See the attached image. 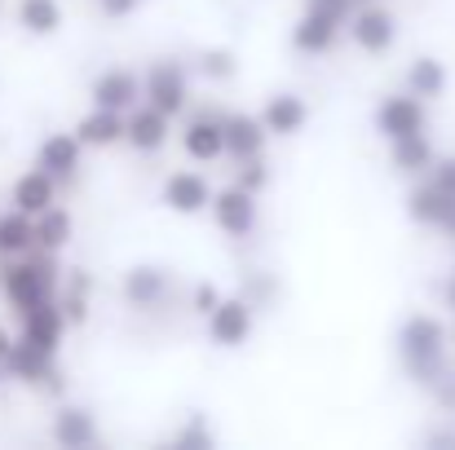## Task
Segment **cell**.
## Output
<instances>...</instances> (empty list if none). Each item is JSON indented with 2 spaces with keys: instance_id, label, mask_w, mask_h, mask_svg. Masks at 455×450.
<instances>
[{
  "instance_id": "cell-36",
  "label": "cell",
  "mask_w": 455,
  "mask_h": 450,
  "mask_svg": "<svg viewBox=\"0 0 455 450\" xmlns=\"http://www.w3.org/2000/svg\"><path fill=\"white\" fill-rule=\"evenodd\" d=\"M138 4H142V0H98V9H102V18H111V22H120V18H129V13H138Z\"/></svg>"
},
{
  "instance_id": "cell-25",
  "label": "cell",
  "mask_w": 455,
  "mask_h": 450,
  "mask_svg": "<svg viewBox=\"0 0 455 450\" xmlns=\"http://www.w3.org/2000/svg\"><path fill=\"white\" fill-rule=\"evenodd\" d=\"M407 89L420 93L425 102H438V98L447 93V62L434 58V53L411 58V67H407Z\"/></svg>"
},
{
  "instance_id": "cell-42",
  "label": "cell",
  "mask_w": 455,
  "mask_h": 450,
  "mask_svg": "<svg viewBox=\"0 0 455 450\" xmlns=\"http://www.w3.org/2000/svg\"><path fill=\"white\" fill-rule=\"evenodd\" d=\"M451 340H455V327H451Z\"/></svg>"
},
{
  "instance_id": "cell-7",
  "label": "cell",
  "mask_w": 455,
  "mask_h": 450,
  "mask_svg": "<svg viewBox=\"0 0 455 450\" xmlns=\"http://www.w3.org/2000/svg\"><path fill=\"white\" fill-rule=\"evenodd\" d=\"M349 40L363 49V53H371V58H380V53H389L394 44H398V18L385 9V4H371V0H363L358 4V13L349 18Z\"/></svg>"
},
{
  "instance_id": "cell-19",
  "label": "cell",
  "mask_w": 455,
  "mask_h": 450,
  "mask_svg": "<svg viewBox=\"0 0 455 450\" xmlns=\"http://www.w3.org/2000/svg\"><path fill=\"white\" fill-rule=\"evenodd\" d=\"M340 36H345L340 22H331V18L305 9L301 18H297V27H292V49L305 53V58H323V53H331V49L340 44Z\"/></svg>"
},
{
  "instance_id": "cell-38",
  "label": "cell",
  "mask_w": 455,
  "mask_h": 450,
  "mask_svg": "<svg viewBox=\"0 0 455 450\" xmlns=\"http://www.w3.org/2000/svg\"><path fill=\"white\" fill-rule=\"evenodd\" d=\"M429 446H455V433H451V429H438V433H429Z\"/></svg>"
},
{
  "instance_id": "cell-5",
  "label": "cell",
  "mask_w": 455,
  "mask_h": 450,
  "mask_svg": "<svg viewBox=\"0 0 455 450\" xmlns=\"http://www.w3.org/2000/svg\"><path fill=\"white\" fill-rule=\"evenodd\" d=\"M221 120H226V111H217V107L186 111V129L177 133V142H181V150H186V159H195V163H221V159H226V133H221Z\"/></svg>"
},
{
  "instance_id": "cell-16",
  "label": "cell",
  "mask_w": 455,
  "mask_h": 450,
  "mask_svg": "<svg viewBox=\"0 0 455 450\" xmlns=\"http://www.w3.org/2000/svg\"><path fill=\"white\" fill-rule=\"evenodd\" d=\"M168 138H172V115H164L151 102H138L129 111V138H124V146H133L138 154H155V150L168 146Z\"/></svg>"
},
{
  "instance_id": "cell-43",
  "label": "cell",
  "mask_w": 455,
  "mask_h": 450,
  "mask_svg": "<svg viewBox=\"0 0 455 450\" xmlns=\"http://www.w3.org/2000/svg\"><path fill=\"white\" fill-rule=\"evenodd\" d=\"M0 375H4V367H0Z\"/></svg>"
},
{
  "instance_id": "cell-34",
  "label": "cell",
  "mask_w": 455,
  "mask_h": 450,
  "mask_svg": "<svg viewBox=\"0 0 455 450\" xmlns=\"http://www.w3.org/2000/svg\"><path fill=\"white\" fill-rule=\"evenodd\" d=\"M217 304H221V292H217L212 283H195V292H190V309H195V313H204V318H208Z\"/></svg>"
},
{
  "instance_id": "cell-23",
  "label": "cell",
  "mask_w": 455,
  "mask_h": 450,
  "mask_svg": "<svg viewBox=\"0 0 455 450\" xmlns=\"http://www.w3.org/2000/svg\"><path fill=\"white\" fill-rule=\"evenodd\" d=\"M434 159H438V150L429 142V133L389 142V168H394L398 177H425V172L434 168Z\"/></svg>"
},
{
  "instance_id": "cell-6",
  "label": "cell",
  "mask_w": 455,
  "mask_h": 450,
  "mask_svg": "<svg viewBox=\"0 0 455 450\" xmlns=\"http://www.w3.org/2000/svg\"><path fill=\"white\" fill-rule=\"evenodd\" d=\"M212 225L226 234V239H248V234H257V221H261V208H257V194L252 190H243V186H226V190H217L212 194Z\"/></svg>"
},
{
  "instance_id": "cell-14",
  "label": "cell",
  "mask_w": 455,
  "mask_h": 450,
  "mask_svg": "<svg viewBox=\"0 0 455 450\" xmlns=\"http://www.w3.org/2000/svg\"><path fill=\"white\" fill-rule=\"evenodd\" d=\"M84 142H80V133L71 129V133H49L40 146H36V163L44 168V172H53L62 186H71L76 177H80V163H84Z\"/></svg>"
},
{
  "instance_id": "cell-10",
  "label": "cell",
  "mask_w": 455,
  "mask_h": 450,
  "mask_svg": "<svg viewBox=\"0 0 455 450\" xmlns=\"http://www.w3.org/2000/svg\"><path fill=\"white\" fill-rule=\"evenodd\" d=\"M67 313H62V300H40V304H31V309H22L18 313V336L22 340H31V344H40V349H49V353H58L62 349V336H67Z\"/></svg>"
},
{
  "instance_id": "cell-39",
  "label": "cell",
  "mask_w": 455,
  "mask_h": 450,
  "mask_svg": "<svg viewBox=\"0 0 455 450\" xmlns=\"http://www.w3.org/2000/svg\"><path fill=\"white\" fill-rule=\"evenodd\" d=\"M13 340H18V336H9V327H0V367H4V358H9Z\"/></svg>"
},
{
  "instance_id": "cell-11",
  "label": "cell",
  "mask_w": 455,
  "mask_h": 450,
  "mask_svg": "<svg viewBox=\"0 0 455 450\" xmlns=\"http://www.w3.org/2000/svg\"><path fill=\"white\" fill-rule=\"evenodd\" d=\"M221 133H226V159H230V163L257 159V154H266V146H270L266 120H261V115H248V111H226Z\"/></svg>"
},
{
  "instance_id": "cell-9",
  "label": "cell",
  "mask_w": 455,
  "mask_h": 450,
  "mask_svg": "<svg viewBox=\"0 0 455 450\" xmlns=\"http://www.w3.org/2000/svg\"><path fill=\"white\" fill-rule=\"evenodd\" d=\"M252 327H257V309H252L248 296H221V304L208 313V340H212L217 349H239V344H248Z\"/></svg>"
},
{
  "instance_id": "cell-28",
  "label": "cell",
  "mask_w": 455,
  "mask_h": 450,
  "mask_svg": "<svg viewBox=\"0 0 455 450\" xmlns=\"http://www.w3.org/2000/svg\"><path fill=\"white\" fill-rule=\"evenodd\" d=\"M195 67H199V75H208V80H235V75H239V58H235L230 49H204Z\"/></svg>"
},
{
  "instance_id": "cell-4",
  "label": "cell",
  "mask_w": 455,
  "mask_h": 450,
  "mask_svg": "<svg viewBox=\"0 0 455 450\" xmlns=\"http://www.w3.org/2000/svg\"><path fill=\"white\" fill-rule=\"evenodd\" d=\"M376 133L385 142H398V138H416V133H429V102L411 89L403 93H385L380 107H376Z\"/></svg>"
},
{
  "instance_id": "cell-35",
  "label": "cell",
  "mask_w": 455,
  "mask_h": 450,
  "mask_svg": "<svg viewBox=\"0 0 455 450\" xmlns=\"http://www.w3.org/2000/svg\"><path fill=\"white\" fill-rule=\"evenodd\" d=\"M429 393H434V402H438L443 411H451V415H455V371H447V375H443Z\"/></svg>"
},
{
  "instance_id": "cell-15",
  "label": "cell",
  "mask_w": 455,
  "mask_h": 450,
  "mask_svg": "<svg viewBox=\"0 0 455 450\" xmlns=\"http://www.w3.org/2000/svg\"><path fill=\"white\" fill-rule=\"evenodd\" d=\"M58 190H62V181L36 163V168H27V172L9 186V203H13L18 212H27V217H40V212H49V208L58 203Z\"/></svg>"
},
{
  "instance_id": "cell-18",
  "label": "cell",
  "mask_w": 455,
  "mask_h": 450,
  "mask_svg": "<svg viewBox=\"0 0 455 450\" xmlns=\"http://www.w3.org/2000/svg\"><path fill=\"white\" fill-rule=\"evenodd\" d=\"M172 292V274L164 270V265H151V261H142V265H133L129 274H124V300L133 304V309H159L164 300Z\"/></svg>"
},
{
  "instance_id": "cell-32",
  "label": "cell",
  "mask_w": 455,
  "mask_h": 450,
  "mask_svg": "<svg viewBox=\"0 0 455 450\" xmlns=\"http://www.w3.org/2000/svg\"><path fill=\"white\" fill-rule=\"evenodd\" d=\"M58 300H62V313H67V322H71V327H84V322H89V296H84V292L62 288Z\"/></svg>"
},
{
  "instance_id": "cell-41",
  "label": "cell",
  "mask_w": 455,
  "mask_h": 450,
  "mask_svg": "<svg viewBox=\"0 0 455 450\" xmlns=\"http://www.w3.org/2000/svg\"><path fill=\"white\" fill-rule=\"evenodd\" d=\"M443 300H447V309H451V313H455V274H451V279H447V288H443Z\"/></svg>"
},
{
  "instance_id": "cell-21",
  "label": "cell",
  "mask_w": 455,
  "mask_h": 450,
  "mask_svg": "<svg viewBox=\"0 0 455 450\" xmlns=\"http://www.w3.org/2000/svg\"><path fill=\"white\" fill-rule=\"evenodd\" d=\"M451 199L455 194H447L443 186H434L429 177H416V186L407 194V217L416 225H425V230H443V217H447Z\"/></svg>"
},
{
  "instance_id": "cell-17",
  "label": "cell",
  "mask_w": 455,
  "mask_h": 450,
  "mask_svg": "<svg viewBox=\"0 0 455 450\" xmlns=\"http://www.w3.org/2000/svg\"><path fill=\"white\" fill-rule=\"evenodd\" d=\"M76 133L89 150H107L120 146L129 138V111H111V107H89L80 120H76Z\"/></svg>"
},
{
  "instance_id": "cell-27",
  "label": "cell",
  "mask_w": 455,
  "mask_h": 450,
  "mask_svg": "<svg viewBox=\"0 0 455 450\" xmlns=\"http://www.w3.org/2000/svg\"><path fill=\"white\" fill-rule=\"evenodd\" d=\"M18 27L36 40L62 31V4L58 0H18Z\"/></svg>"
},
{
  "instance_id": "cell-20",
  "label": "cell",
  "mask_w": 455,
  "mask_h": 450,
  "mask_svg": "<svg viewBox=\"0 0 455 450\" xmlns=\"http://www.w3.org/2000/svg\"><path fill=\"white\" fill-rule=\"evenodd\" d=\"M49 433L62 450H89L98 446V415L89 407H58Z\"/></svg>"
},
{
  "instance_id": "cell-1",
  "label": "cell",
  "mask_w": 455,
  "mask_h": 450,
  "mask_svg": "<svg viewBox=\"0 0 455 450\" xmlns=\"http://www.w3.org/2000/svg\"><path fill=\"white\" fill-rule=\"evenodd\" d=\"M67 283V270L58 265V252H27V257H0V296L13 313L53 300Z\"/></svg>"
},
{
  "instance_id": "cell-2",
  "label": "cell",
  "mask_w": 455,
  "mask_h": 450,
  "mask_svg": "<svg viewBox=\"0 0 455 450\" xmlns=\"http://www.w3.org/2000/svg\"><path fill=\"white\" fill-rule=\"evenodd\" d=\"M447 344H451V331L443 318L434 313H411L403 327H398V358L407 367V375L420 384V389H434L451 367H447Z\"/></svg>"
},
{
  "instance_id": "cell-12",
  "label": "cell",
  "mask_w": 455,
  "mask_h": 450,
  "mask_svg": "<svg viewBox=\"0 0 455 450\" xmlns=\"http://www.w3.org/2000/svg\"><path fill=\"white\" fill-rule=\"evenodd\" d=\"M4 375L18 380V384H31V389H49V380L58 375V353H49V349L18 336L9 358H4Z\"/></svg>"
},
{
  "instance_id": "cell-8",
  "label": "cell",
  "mask_w": 455,
  "mask_h": 450,
  "mask_svg": "<svg viewBox=\"0 0 455 450\" xmlns=\"http://www.w3.org/2000/svg\"><path fill=\"white\" fill-rule=\"evenodd\" d=\"M212 181L199 172V168H177V172H168L164 177V190H159V199H164V208L168 212H177V217H199V212H208L212 208Z\"/></svg>"
},
{
  "instance_id": "cell-33",
  "label": "cell",
  "mask_w": 455,
  "mask_h": 450,
  "mask_svg": "<svg viewBox=\"0 0 455 450\" xmlns=\"http://www.w3.org/2000/svg\"><path fill=\"white\" fill-rule=\"evenodd\" d=\"M425 177H429L434 186H443L447 194H455V154H438V159H434V168H429Z\"/></svg>"
},
{
  "instance_id": "cell-40",
  "label": "cell",
  "mask_w": 455,
  "mask_h": 450,
  "mask_svg": "<svg viewBox=\"0 0 455 450\" xmlns=\"http://www.w3.org/2000/svg\"><path fill=\"white\" fill-rule=\"evenodd\" d=\"M443 234L455 239V199H451V208H447V217H443Z\"/></svg>"
},
{
  "instance_id": "cell-37",
  "label": "cell",
  "mask_w": 455,
  "mask_h": 450,
  "mask_svg": "<svg viewBox=\"0 0 455 450\" xmlns=\"http://www.w3.org/2000/svg\"><path fill=\"white\" fill-rule=\"evenodd\" d=\"M62 288H71V292H84V296H93L98 279H93L89 270H67V283H62Z\"/></svg>"
},
{
  "instance_id": "cell-29",
  "label": "cell",
  "mask_w": 455,
  "mask_h": 450,
  "mask_svg": "<svg viewBox=\"0 0 455 450\" xmlns=\"http://www.w3.org/2000/svg\"><path fill=\"white\" fill-rule=\"evenodd\" d=\"M235 186H243V190L261 194V190L270 186V163H266V154H257V159H243V163H235Z\"/></svg>"
},
{
  "instance_id": "cell-3",
  "label": "cell",
  "mask_w": 455,
  "mask_h": 450,
  "mask_svg": "<svg viewBox=\"0 0 455 450\" xmlns=\"http://www.w3.org/2000/svg\"><path fill=\"white\" fill-rule=\"evenodd\" d=\"M142 89H147V102L159 107L164 115H186L190 111V75H186V67L177 62V58H155L151 67L142 71Z\"/></svg>"
},
{
  "instance_id": "cell-24",
  "label": "cell",
  "mask_w": 455,
  "mask_h": 450,
  "mask_svg": "<svg viewBox=\"0 0 455 450\" xmlns=\"http://www.w3.org/2000/svg\"><path fill=\"white\" fill-rule=\"evenodd\" d=\"M27 252H36V217L9 203L0 212V257H27Z\"/></svg>"
},
{
  "instance_id": "cell-22",
  "label": "cell",
  "mask_w": 455,
  "mask_h": 450,
  "mask_svg": "<svg viewBox=\"0 0 455 450\" xmlns=\"http://www.w3.org/2000/svg\"><path fill=\"white\" fill-rule=\"evenodd\" d=\"M261 120H266L270 138H297L305 124H309V102H305L301 93H275L261 107Z\"/></svg>"
},
{
  "instance_id": "cell-30",
  "label": "cell",
  "mask_w": 455,
  "mask_h": 450,
  "mask_svg": "<svg viewBox=\"0 0 455 450\" xmlns=\"http://www.w3.org/2000/svg\"><path fill=\"white\" fill-rule=\"evenodd\" d=\"M212 442H217V438H212V433H208V424H204V415H190V420H186V424H181V429H177V433H172V442H168V446H186V450H208V446H212Z\"/></svg>"
},
{
  "instance_id": "cell-26",
  "label": "cell",
  "mask_w": 455,
  "mask_h": 450,
  "mask_svg": "<svg viewBox=\"0 0 455 450\" xmlns=\"http://www.w3.org/2000/svg\"><path fill=\"white\" fill-rule=\"evenodd\" d=\"M71 234H76V217L62 203H53L49 212L36 217V248L40 252H62L71 243Z\"/></svg>"
},
{
  "instance_id": "cell-13",
  "label": "cell",
  "mask_w": 455,
  "mask_h": 450,
  "mask_svg": "<svg viewBox=\"0 0 455 450\" xmlns=\"http://www.w3.org/2000/svg\"><path fill=\"white\" fill-rule=\"evenodd\" d=\"M89 102H93V107H111V111H133L138 102H147L142 75L129 71V67H111V71H102V75L89 84Z\"/></svg>"
},
{
  "instance_id": "cell-31",
  "label": "cell",
  "mask_w": 455,
  "mask_h": 450,
  "mask_svg": "<svg viewBox=\"0 0 455 450\" xmlns=\"http://www.w3.org/2000/svg\"><path fill=\"white\" fill-rule=\"evenodd\" d=\"M358 4H363V0H305L309 13H323V18H331V22H340V27H349V18L358 13Z\"/></svg>"
}]
</instances>
